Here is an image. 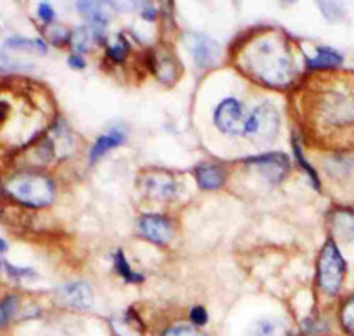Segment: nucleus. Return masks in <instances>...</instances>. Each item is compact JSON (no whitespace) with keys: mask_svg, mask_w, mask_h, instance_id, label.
I'll list each match as a JSON object with an SVG mask.
<instances>
[{"mask_svg":"<svg viewBox=\"0 0 354 336\" xmlns=\"http://www.w3.org/2000/svg\"><path fill=\"white\" fill-rule=\"evenodd\" d=\"M4 268L6 271L11 272V274H32L30 269H15L11 264H8V262H4Z\"/></svg>","mask_w":354,"mask_h":336,"instance_id":"nucleus-30","label":"nucleus"},{"mask_svg":"<svg viewBox=\"0 0 354 336\" xmlns=\"http://www.w3.org/2000/svg\"><path fill=\"white\" fill-rule=\"evenodd\" d=\"M303 129L322 147L354 149V75L312 76L299 96Z\"/></svg>","mask_w":354,"mask_h":336,"instance_id":"nucleus-1","label":"nucleus"},{"mask_svg":"<svg viewBox=\"0 0 354 336\" xmlns=\"http://www.w3.org/2000/svg\"><path fill=\"white\" fill-rule=\"evenodd\" d=\"M163 336H204L202 333H198L197 329L188 328V326H174V328H169Z\"/></svg>","mask_w":354,"mask_h":336,"instance_id":"nucleus-24","label":"nucleus"},{"mask_svg":"<svg viewBox=\"0 0 354 336\" xmlns=\"http://www.w3.org/2000/svg\"><path fill=\"white\" fill-rule=\"evenodd\" d=\"M6 192L27 207H44L53 200L55 189L50 177L37 172H21L8 180Z\"/></svg>","mask_w":354,"mask_h":336,"instance_id":"nucleus-3","label":"nucleus"},{"mask_svg":"<svg viewBox=\"0 0 354 336\" xmlns=\"http://www.w3.org/2000/svg\"><path fill=\"white\" fill-rule=\"evenodd\" d=\"M73 48L77 50L78 53H85L91 48V32L87 27H80L73 34Z\"/></svg>","mask_w":354,"mask_h":336,"instance_id":"nucleus-19","label":"nucleus"},{"mask_svg":"<svg viewBox=\"0 0 354 336\" xmlns=\"http://www.w3.org/2000/svg\"><path fill=\"white\" fill-rule=\"evenodd\" d=\"M319 8L322 9V15L331 21H338L344 17L342 6L337 4V2H319Z\"/></svg>","mask_w":354,"mask_h":336,"instance_id":"nucleus-21","label":"nucleus"},{"mask_svg":"<svg viewBox=\"0 0 354 336\" xmlns=\"http://www.w3.org/2000/svg\"><path fill=\"white\" fill-rule=\"evenodd\" d=\"M238 64L257 84L273 88L287 87L296 73L289 43L274 30L250 41L239 55Z\"/></svg>","mask_w":354,"mask_h":336,"instance_id":"nucleus-2","label":"nucleus"},{"mask_svg":"<svg viewBox=\"0 0 354 336\" xmlns=\"http://www.w3.org/2000/svg\"><path fill=\"white\" fill-rule=\"evenodd\" d=\"M225 170L218 165H201L195 170V179L202 189H216L225 183Z\"/></svg>","mask_w":354,"mask_h":336,"instance_id":"nucleus-13","label":"nucleus"},{"mask_svg":"<svg viewBox=\"0 0 354 336\" xmlns=\"http://www.w3.org/2000/svg\"><path fill=\"white\" fill-rule=\"evenodd\" d=\"M37 15H39L41 20L46 21V24H50V21L53 20V9H52V6L41 2V4H39V11H37Z\"/></svg>","mask_w":354,"mask_h":336,"instance_id":"nucleus-28","label":"nucleus"},{"mask_svg":"<svg viewBox=\"0 0 354 336\" xmlns=\"http://www.w3.org/2000/svg\"><path fill=\"white\" fill-rule=\"evenodd\" d=\"M126 52H128V43H126V41L122 39V37H121V41H119V43L115 44V46L109 48V55L112 57L113 60H117V62H121V60H124Z\"/></svg>","mask_w":354,"mask_h":336,"instance_id":"nucleus-25","label":"nucleus"},{"mask_svg":"<svg viewBox=\"0 0 354 336\" xmlns=\"http://www.w3.org/2000/svg\"><path fill=\"white\" fill-rule=\"evenodd\" d=\"M346 278V262L338 252L333 239L328 241L321 250L317 261V283L322 292L335 296Z\"/></svg>","mask_w":354,"mask_h":336,"instance_id":"nucleus-4","label":"nucleus"},{"mask_svg":"<svg viewBox=\"0 0 354 336\" xmlns=\"http://www.w3.org/2000/svg\"><path fill=\"white\" fill-rule=\"evenodd\" d=\"M246 336H287V329L280 320L264 317L250 324Z\"/></svg>","mask_w":354,"mask_h":336,"instance_id":"nucleus-14","label":"nucleus"},{"mask_svg":"<svg viewBox=\"0 0 354 336\" xmlns=\"http://www.w3.org/2000/svg\"><path fill=\"white\" fill-rule=\"evenodd\" d=\"M59 301L73 310H88L93 304V288L85 281H73L59 290Z\"/></svg>","mask_w":354,"mask_h":336,"instance_id":"nucleus-10","label":"nucleus"},{"mask_svg":"<svg viewBox=\"0 0 354 336\" xmlns=\"http://www.w3.org/2000/svg\"><path fill=\"white\" fill-rule=\"evenodd\" d=\"M115 269L126 281H129V283H135V281L138 283V281L144 280V277H142V274H135V272L129 269V264L126 262V256H124V253H122V250H119V252L115 253Z\"/></svg>","mask_w":354,"mask_h":336,"instance_id":"nucleus-18","label":"nucleus"},{"mask_svg":"<svg viewBox=\"0 0 354 336\" xmlns=\"http://www.w3.org/2000/svg\"><path fill=\"white\" fill-rule=\"evenodd\" d=\"M278 126L280 117L277 109L271 103H262L261 106L252 110V113H248L243 136L254 138L257 144H271L278 133Z\"/></svg>","mask_w":354,"mask_h":336,"instance_id":"nucleus-5","label":"nucleus"},{"mask_svg":"<svg viewBox=\"0 0 354 336\" xmlns=\"http://www.w3.org/2000/svg\"><path fill=\"white\" fill-rule=\"evenodd\" d=\"M340 322L349 335L354 336V297L347 299L340 312Z\"/></svg>","mask_w":354,"mask_h":336,"instance_id":"nucleus-20","label":"nucleus"},{"mask_svg":"<svg viewBox=\"0 0 354 336\" xmlns=\"http://www.w3.org/2000/svg\"><path fill=\"white\" fill-rule=\"evenodd\" d=\"M68 64L71 66L73 69H84V68H85V60L82 59V57L77 53V55H71V57H69V59H68Z\"/></svg>","mask_w":354,"mask_h":336,"instance_id":"nucleus-29","label":"nucleus"},{"mask_svg":"<svg viewBox=\"0 0 354 336\" xmlns=\"http://www.w3.org/2000/svg\"><path fill=\"white\" fill-rule=\"evenodd\" d=\"M46 34H48L50 39L57 44H62L69 39V34L64 27H59V25H50L46 28Z\"/></svg>","mask_w":354,"mask_h":336,"instance_id":"nucleus-23","label":"nucleus"},{"mask_svg":"<svg viewBox=\"0 0 354 336\" xmlns=\"http://www.w3.org/2000/svg\"><path fill=\"white\" fill-rule=\"evenodd\" d=\"M121 144H124V135H122V133L112 131L106 133V135H101L96 140V144H94L93 151H91V161L100 160L106 151H110V149L117 147V145Z\"/></svg>","mask_w":354,"mask_h":336,"instance_id":"nucleus-16","label":"nucleus"},{"mask_svg":"<svg viewBox=\"0 0 354 336\" xmlns=\"http://www.w3.org/2000/svg\"><path fill=\"white\" fill-rule=\"evenodd\" d=\"M153 71L156 73V76L161 82H172L176 78V62L167 53L154 55Z\"/></svg>","mask_w":354,"mask_h":336,"instance_id":"nucleus-17","label":"nucleus"},{"mask_svg":"<svg viewBox=\"0 0 354 336\" xmlns=\"http://www.w3.org/2000/svg\"><path fill=\"white\" fill-rule=\"evenodd\" d=\"M245 163L255 165V167L264 174L270 180H280L286 172L289 170L290 161L282 152H270V154H262V156L246 158Z\"/></svg>","mask_w":354,"mask_h":336,"instance_id":"nucleus-8","label":"nucleus"},{"mask_svg":"<svg viewBox=\"0 0 354 336\" xmlns=\"http://www.w3.org/2000/svg\"><path fill=\"white\" fill-rule=\"evenodd\" d=\"M145 189L154 198H170L176 192V185H174V179L167 172H161V170H154V172H147V179L144 180Z\"/></svg>","mask_w":354,"mask_h":336,"instance_id":"nucleus-11","label":"nucleus"},{"mask_svg":"<svg viewBox=\"0 0 354 336\" xmlns=\"http://www.w3.org/2000/svg\"><path fill=\"white\" fill-rule=\"evenodd\" d=\"M189 319H192V322H195L197 326H204L205 322H207V312H205L202 306H195V308H192V312H189Z\"/></svg>","mask_w":354,"mask_h":336,"instance_id":"nucleus-27","label":"nucleus"},{"mask_svg":"<svg viewBox=\"0 0 354 336\" xmlns=\"http://www.w3.org/2000/svg\"><path fill=\"white\" fill-rule=\"evenodd\" d=\"M331 236L338 241L354 239V212L347 209H337L330 216Z\"/></svg>","mask_w":354,"mask_h":336,"instance_id":"nucleus-12","label":"nucleus"},{"mask_svg":"<svg viewBox=\"0 0 354 336\" xmlns=\"http://www.w3.org/2000/svg\"><path fill=\"white\" fill-rule=\"evenodd\" d=\"M186 43L194 53V60L198 68H211L220 57V44L211 37H205L202 34H192V36H188Z\"/></svg>","mask_w":354,"mask_h":336,"instance_id":"nucleus-7","label":"nucleus"},{"mask_svg":"<svg viewBox=\"0 0 354 336\" xmlns=\"http://www.w3.org/2000/svg\"><path fill=\"white\" fill-rule=\"evenodd\" d=\"M306 64L310 69H333L342 64V55L335 50L321 46L317 50V57L315 59H306Z\"/></svg>","mask_w":354,"mask_h":336,"instance_id":"nucleus-15","label":"nucleus"},{"mask_svg":"<svg viewBox=\"0 0 354 336\" xmlns=\"http://www.w3.org/2000/svg\"><path fill=\"white\" fill-rule=\"evenodd\" d=\"M294 156H296V160L299 161V165H301V167H303V170H306V172H308V176H310V179H312V185H314V188L319 189L317 174H315L314 170H312V167H310V165H308V161H306L305 158H303V152H301V149H299L298 142H294Z\"/></svg>","mask_w":354,"mask_h":336,"instance_id":"nucleus-22","label":"nucleus"},{"mask_svg":"<svg viewBox=\"0 0 354 336\" xmlns=\"http://www.w3.org/2000/svg\"><path fill=\"white\" fill-rule=\"evenodd\" d=\"M15 303H17V299L12 296H9L8 299H4V303H2V313H0V320H2V326L8 324V320L11 319L12 312H15Z\"/></svg>","mask_w":354,"mask_h":336,"instance_id":"nucleus-26","label":"nucleus"},{"mask_svg":"<svg viewBox=\"0 0 354 336\" xmlns=\"http://www.w3.org/2000/svg\"><path fill=\"white\" fill-rule=\"evenodd\" d=\"M248 115L243 110L241 103L234 97L221 101L214 110V124L227 135H243Z\"/></svg>","mask_w":354,"mask_h":336,"instance_id":"nucleus-6","label":"nucleus"},{"mask_svg":"<svg viewBox=\"0 0 354 336\" xmlns=\"http://www.w3.org/2000/svg\"><path fill=\"white\" fill-rule=\"evenodd\" d=\"M138 230L145 239L156 244H167L172 237V227L169 220L160 214H145L138 220Z\"/></svg>","mask_w":354,"mask_h":336,"instance_id":"nucleus-9","label":"nucleus"}]
</instances>
